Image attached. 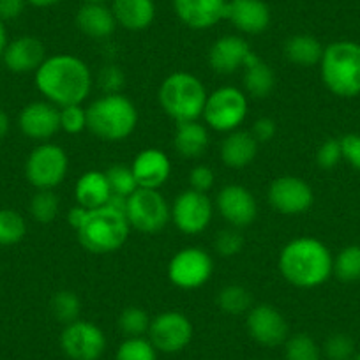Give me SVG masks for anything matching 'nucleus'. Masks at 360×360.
Returning a JSON list of instances; mask_svg holds the SVG:
<instances>
[{"label": "nucleus", "instance_id": "f257e3e1", "mask_svg": "<svg viewBox=\"0 0 360 360\" xmlns=\"http://www.w3.org/2000/svg\"><path fill=\"white\" fill-rule=\"evenodd\" d=\"M34 83L46 101L64 108L83 105L92 92L94 78L85 60L71 53H55L34 72Z\"/></svg>", "mask_w": 360, "mask_h": 360}, {"label": "nucleus", "instance_id": "f03ea898", "mask_svg": "<svg viewBox=\"0 0 360 360\" xmlns=\"http://www.w3.org/2000/svg\"><path fill=\"white\" fill-rule=\"evenodd\" d=\"M279 272L288 285L311 290L325 285L334 270L330 249L314 237H297L279 255Z\"/></svg>", "mask_w": 360, "mask_h": 360}, {"label": "nucleus", "instance_id": "7ed1b4c3", "mask_svg": "<svg viewBox=\"0 0 360 360\" xmlns=\"http://www.w3.org/2000/svg\"><path fill=\"white\" fill-rule=\"evenodd\" d=\"M138 108L127 96L103 94L86 106V129L101 141H124L138 127Z\"/></svg>", "mask_w": 360, "mask_h": 360}, {"label": "nucleus", "instance_id": "20e7f679", "mask_svg": "<svg viewBox=\"0 0 360 360\" xmlns=\"http://www.w3.org/2000/svg\"><path fill=\"white\" fill-rule=\"evenodd\" d=\"M207 98L209 92L202 79L188 71L166 76L158 92L159 106L176 124L198 120L203 115Z\"/></svg>", "mask_w": 360, "mask_h": 360}, {"label": "nucleus", "instance_id": "39448f33", "mask_svg": "<svg viewBox=\"0 0 360 360\" xmlns=\"http://www.w3.org/2000/svg\"><path fill=\"white\" fill-rule=\"evenodd\" d=\"M320 75L323 85L338 98L360 96V43L342 39L325 46Z\"/></svg>", "mask_w": 360, "mask_h": 360}, {"label": "nucleus", "instance_id": "423d86ee", "mask_svg": "<svg viewBox=\"0 0 360 360\" xmlns=\"http://www.w3.org/2000/svg\"><path fill=\"white\" fill-rule=\"evenodd\" d=\"M129 233L131 226L126 214L105 205L89 210L82 226L76 230V238L92 255H110L126 244Z\"/></svg>", "mask_w": 360, "mask_h": 360}, {"label": "nucleus", "instance_id": "0eeeda50", "mask_svg": "<svg viewBox=\"0 0 360 360\" xmlns=\"http://www.w3.org/2000/svg\"><path fill=\"white\" fill-rule=\"evenodd\" d=\"M249 101L244 90L224 85L210 92L203 108L202 119L205 126L216 133H231L240 129L248 119Z\"/></svg>", "mask_w": 360, "mask_h": 360}, {"label": "nucleus", "instance_id": "6e6552de", "mask_svg": "<svg viewBox=\"0 0 360 360\" xmlns=\"http://www.w3.org/2000/svg\"><path fill=\"white\" fill-rule=\"evenodd\" d=\"M69 172V158L64 148L51 141L39 143L25 161V176L32 188L51 189L62 184Z\"/></svg>", "mask_w": 360, "mask_h": 360}, {"label": "nucleus", "instance_id": "1a4fd4ad", "mask_svg": "<svg viewBox=\"0 0 360 360\" xmlns=\"http://www.w3.org/2000/svg\"><path fill=\"white\" fill-rule=\"evenodd\" d=\"M126 217L131 230L140 233H159L172 221V205L159 189L138 188L127 198Z\"/></svg>", "mask_w": 360, "mask_h": 360}, {"label": "nucleus", "instance_id": "9d476101", "mask_svg": "<svg viewBox=\"0 0 360 360\" xmlns=\"http://www.w3.org/2000/svg\"><path fill=\"white\" fill-rule=\"evenodd\" d=\"M214 259L203 248L189 245L173 255L168 263V279L180 290H196L210 281Z\"/></svg>", "mask_w": 360, "mask_h": 360}, {"label": "nucleus", "instance_id": "9b49d317", "mask_svg": "<svg viewBox=\"0 0 360 360\" xmlns=\"http://www.w3.org/2000/svg\"><path fill=\"white\" fill-rule=\"evenodd\" d=\"M214 202L207 193L186 189L172 203V223L186 235H198L209 228L214 216Z\"/></svg>", "mask_w": 360, "mask_h": 360}, {"label": "nucleus", "instance_id": "f8f14e48", "mask_svg": "<svg viewBox=\"0 0 360 360\" xmlns=\"http://www.w3.org/2000/svg\"><path fill=\"white\" fill-rule=\"evenodd\" d=\"M60 348L69 360H99L106 352V335L101 327L79 318L64 327Z\"/></svg>", "mask_w": 360, "mask_h": 360}, {"label": "nucleus", "instance_id": "ddd939ff", "mask_svg": "<svg viewBox=\"0 0 360 360\" xmlns=\"http://www.w3.org/2000/svg\"><path fill=\"white\" fill-rule=\"evenodd\" d=\"M269 205L283 216H299L314 203L313 188L295 175H283L270 182L266 191Z\"/></svg>", "mask_w": 360, "mask_h": 360}, {"label": "nucleus", "instance_id": "4468645a", "mask_svg": "<svg viewBox=\"0 0 360 360\" xmlns=\"http://www.w3.org/2000/svg\"><path fill=\"white\" fill-rule=\"evenodd\" d=\"M193 334H195V328L184 313L165 311L152 318L147 335L158 352L172 355V353H179L188 348Z\"/></svg>", "mask_w": 360, "mask_h": 360}, {"label": "nucleus", "instance_id": "2eb2a0df", "mask_svg": "<svg viewBox=\"0 0 360 360\" xmlns=\"http://www.w3.org/2000/svg\"><path fill=\"white\" fill-rule=\"evenodd\" d=\"M245 327L249 335L265 348L285 345L290 335L286 318L270 304H258L245 313Z\"/></svg>", "mask_w": 360, "mask_h": 360}, {"label": "nucleus", "instance_id": "dca6fc26", "mask_svg": "<svg viewBox=\"0 0 360 360\" xmlns=\"http://www.w3.org/2000/svg\"><path fill=\"white\" fill-rule=\"evenodd\" d=\"M214 207L221 217L231 224V228L249 226L258 216V203L255 195L248 188L238 184H228L219 189Z\"/></svg>", "mask_w": 360, "mask_h": 360}, {"label": "nucleus", "instance_id": "f3484780", "mask_svg": "<svg viewBox=\"0 0 360 360\" xmlns=\"http://www.w3.org/2000/svg\"><path fill=\"white\" fill-rule=\"evenodd\" d=\"M18 127L30 140L50 141L60 131V108L46 99L29 103L20 112Z\"/></svg>", "mask_w": 360, "mask_h": 360}, {"label": "nucleus", "instance_id": "a211bd4d", "mask_svg": "<svg viewBox=\"0 0 360 360\" xmlns=\"http://www.w3.org/2000/svg\"><path fill=\"white\" fill-rule=\"evenodd\" d=\"M176 18L193 30H207L226 20L228 0H172Z\"/></svg>", "mask_w": 360, "mask_h": 360}, {"label": "nucleus", "instance_id": "6ab92c4d", "mask_svg": "<svg viewBox=\"0 0 360 360\" xmlns=\"http://www.w3.org/2000/svg\"><path fill=\"white\" fill-rule=\"evenodd\" d=\"M251 44L237 34L223 36L214 41L209 50V65L216 75L230 76L244 68L245 58L251 55Z\"/></svg>", "mask_w": 360, "mask_h": 360}, {"label": "nucleus", "instance_id": "aec40b11", "mask_svg": "<svg viewBox=\"0 0 360 360\" xmlns=\"http://www.w3.org/2000/svg\"><path fill=\"white\" fill-rule=\"evenodd\" d=\"M46 58V48L39 37L20 36L9 41L2 53V62L6 68L16 75L36 72Z\"/></svg>", "mask_w": 360, "mask_h": 360}, {"label": "nucleus", "instance_id": "412c9836", "mask_svg": "<svg viewBox=\"0 0 360 360\" xmlns=\"http://www.w3.org/2000/svg\"><path fill=\"white\" fill-rule=\"evenodd\" d=\"M138 188L161 189L172 175V161L161 148H143L131 162Z\"/></svg>", "mask_w": 360, "mask_h": 360}, {"label": "nucleus", "instance_id": "4be33fe9", "mask_svg": "<svg viewBox=\"0 0 360 360\" xmlns=\"http://www.w3.org/2000/svg\"><path fill=\"white\" fill-rule=\"evenodd\" d=\"M226 20L238 32L258 36L269 29L272 15L265 0H228Z\"/></svg>", "mask_w": 360, "mask_h": 360}, {"label": "nucleus", "instance_id": "5701e85b", "mask_svg": "<svg viewBox=\"0 0 360 360\" xmlns=\"http://www.w3.org/2000/svg\"><path fill=\"white\" fill-rule=\"evenodd\" d=\"M76 29L90 39H108L117 25L112 8L106 4H82L75 16Z\"/></svg>", "mask_w": 360, "mask_h": 360}, {"label": "nucleus", "instance_id": "b1692460", "mask_svg": "<svg viewBox=\"0 0 360 360\" xmlns=\"http://www.w3.org/2000/svg\"><path fill=\"white\" fill-rule=\"evenodd\" d=\"M258 145L259 143L255 140L251 131H231L221 141L219 158L228 168L244 169L258 155Z\"/></svg>", "mask_w": 360, "mask_h": 360}, {"label": "nucleus", "instance_id": "393cba45", "mask_svg": "<svg viewBox=\"0 0 360 360\" xmlns=\"http://www.w3.org/2000/svg\"><path fill=\"white\" fill-rule=\"evenodd\" d=\"M110 8L117 25L129 32H141L155 20L154 0H112Z\"/></svg>", "mask_w": 360, "mask_h": 360}, {"label": "nucleus", "instance_id": "a878e982", "mask_svg": "<svg viewBox=\"0 0 360 360\" xmlns=\"http://www.w3.org/2000/svg\"><path fill=\"white\" fill-rule=\"evenodd\" d=\"M110 196H112V189H110L105 172L89 169L76 180L75 200L78 205L85 207V209L92 210L105 207L108 203Z\"/></svg>", "mask_w": 360, "mask_h": 360}, {"label": "nucleus", "instance_id": "bb28decb", "mask_svg": "<svg viewBox=\"0 0 360 360\" xmlns=\"http://www.w3.org/2000/svg\"><path fill=\"white\" fill-rule=\"evenodd\" d=\"M242 71H244L242 82H244L245 94L255 99L269 98L272 94L276 86L274 69L270 68L262 57H258L255 51H251V55L245 58Z\"/></svg>", "mask_w": 360, "mask_h": 360}, {"label": "nucleus", "instance_id": "cd10ccee", "mask_svg": "<svg viewBox=\"0 0 360 360\" xmlns=\"http://www.w3.org/2000/svg\"><path fill=\"white\" fill-rule=\"evenodd\" d=\"M210 143L209 127L198 120L176 124L173 134V148L179 155L186 159H196L205 154Z\"/></svg>", "mask_w": 360, "mask_h": 360}, {"label": "nucleus", "instance_id": "c85d7f7f", "mask_svg": "<svg viewBox=\"0 0 360 360\" xmlns=\"http://www.w3.org/2000/svg\"><path fill=\"white\" fill-rule=\"evenodd\" d=\"M325 48L321 46L320 41L311 34H295L286 39L285 57L290 64L300 65V68H313V65H320L321 55H323Z\"/></svg>", "mask_w": 360, "mask_h": 360}, {"label": "nucleus", "instance_id": "c756f323", "mask_svg": "<svg viewBox=\"0 0 360 360\" xmlns=\"http://www.w3.org/2000/svg\"><path fill=\"white\" fill-rule=\"evenodd\" d=\"M332 274L341 283L360 281V245L352 244L342 248L334 258Z\"/></svg>", "mask_w": 360, "mask_h": 360}, {"label": "nucleus", "instance_id": "7c9ffc66", "mask_svg": "<svg viewBox=\"0 0 360 360\" xmlns=\"http://www.w3.org/2000/svg\"><path fill=\"white\" fill-rule=\"evenodd\" d=\"M29 210L36 223L50 224L60 212V200L51 189H39L30 200Z\"/></svg>", "mask_w": 360, "mask_h": 360}, {"label": "nucleus", "instance_id": "2f4dec72", "mask_svg": "<svg viewBox=\"0 0 360 360\" xmlns=\"http://www.w3.org/2000/svg\"><path fill=\"white\" fill-rule=\"evenodd\" d=\"M217 306L228 314H244L252 307V295L240 285H228L217 293Z\"/></svg>", "mask_w": 360, "mask_h": 360}, {"label": "nucleus", "instance_id": "473e14b6", "mask_svg": "<svg viewBox=\"0 0 360 360\" xmlns=\"http://www.w3.org/2000/svg\"><path fill=\"white\" fill-rule=\"evenodd\" d=\"M50 309L55 320L60 321L65 327V325L79 320V314H82V300L71 290H60V292H57L51 297Z\"/></svg>", "mask_w": 360, "mask_h": 360}, {"label": "nucleus", "instance_id": "72a5a7b5", "mask_svg": "<svg viewBox=\"0 0 360 360\" xmlns=\"http://www.w3.org/2000/svg\"><path fill=\"white\" fill-rule=\"evenodd\" d=\"M27 223L20 212L0 209V245H15L25 238Z\"/></svg>", "mask_w": 360, "mask_h": 360}, {"label": "nucleus", "instance_id": "f704fd0d", "mask_svg": "<svg viewBox=\"0 0 360 360\" xmlns=\"http://www.w3.org/2000/svg\"><path fill=\"white\" fill-rule=\"evenodd\" d=\"M150 321L152 318L148 316L147 311L138 306H129L119 314L117 327L126 338H141V335L148 334Z\"/></svg>", "mask_w": 360, "mask_h": 360}, {"label": "nucleus", "instance_id": "c9c22d12", "mask_svg": "<svg viewBox=\"0 0 360 360\" xmlns=\"http://www.w3.org/2000/svg\"><path fill=\"white\" fill-rule=\"evenodd\" d=\"M285 359L286 360H320L321 348L311 335L293 334L285 341Z\"/></svg>", "mask_w": 360, "mask_h": 360}, {"label": "nucleus", "instance_id": "e433bc0d", "mask_svg": "<svg viewBox=\"0 0 360 360\" xmlns=\"http://www.w3.org/2000/svg\"><path fill=\"white\" fill-rule=\"evenodd\" d=\"M106 179H108L110 189H112V195H120L129 198L134 191L138 189L136 179H134V173L131 169V165H122V162H115V165L108 166L105 169Z\"/></svg>", "mask_w": 360, "mask_h": 360}, {"label": "nucleus", "instance_id": "4c0bfd02", "mask_svg": "<svg viewBox=\"0 0 360 360\" xmlns=\"http://www.w3.org/2000/svg\"><path fill=\"white\" fill-rule=\"evenodd\" d=\"M115 360H158V349L145 335L126 338L117 348Z\"/></svg>", "mask_w": 360, "mask_h": 360}, {"label": "nucleus", "instance_id": "58836bf2", "mask_svg": "<svg viewBox=\"0 0 360 360\" xmlns=\"http://www.w3.org/2000/svg\"><path fill=\"white\" fill-rule=\"evenodd\" d=\"M323 353L328 360H352L355 356V342L346 334H332L325 341Z\"/></svg>", "mask_w": 360, "mask_h": 360}, {"label": "nucleus", "instance_id": "ea45409f", "mask_svg": "<svg viewBox=\"0 0 360 360\" xmlns=\"http://www.w3.org/2000/svg\"><path fill=\"white\" fill-rule=\"evenodd\" d=\"M86 129V108L83 105H71L60 108V131L68 134H79Z\"/></svg>", "mask_w": 360, "mask_h": 360}, {"label": "nucleus", "instance_id": "a19ab883", "mask_svg": "<svg viewBox=\"0 0 360 360\" xmlns=\"http://www.w3.org/2000/svg\"><path fill=\"white\" fill-rule=\"evenodd\" d=\"M342 161V148L341 140H325L316 150V165L321 169H334L339 162Z\"/></svg>", "mask_w": 360, "mask_h": 360}, {"label": "nucleus", "instance_id": "79ce46f5", "mask_svg": "<svg viewBox=\"0 0 360 360\" xmlns=\"http://www.w3.org/2000/svg\"><path fill=\"white\" fill-rule=\"evenodd\" d=\"M214 248L219 252L221 256H230L238 255L244 248V238L238 233V228H230V230H223L217 233L216 242H214Z\"/></svg>", "mask_w": 360, "mask_h": 360}, {"label": "nucleus", "instance_id": "37998d69", "mask_svg": "<svg viewBox=\"0 0 360 360\" xmlns=\"http://www.w3.org/2000/svg\"><path fill=\"white\" fill-rule=\"evenodd\" d=\"M99 86L105 94H119L124 86V72L120 71L119 65L110 64L105 65L99 72Z\"/></svg>", "mask_w": 360, "mask_h": 360}, {"label": "nucleus", "instance_id": "c03bdc74", "mask_svg": "<svg viewBox=\"0 0 360 360\" xmlns=\"http://www.w3.org/2000/svg\"><path fill=\"white\" fill-rule=\"evenodd\" d=\"M216 175L207 165H198L189 172V188L200 193H209L214 188Z\"/></svg>", "mask_w": 360, "mask_h": 360}, {"label": "nucleus", "instance_id": "a18cd8bd", "mask_svg": "<svg viewBox=\"0 0 360 360\" xmlns=\"http://www.w3.org/2000/svg\"><path fill=\"white\" fill-rule=\"evenodd\" d=\"M342 161L360 172V133H348L341 138Z\"/></svg>", "mask_w": 360, "mask_h": 360}, {"label": "nucleus", "instance_id": "49530a36", "mask_svg": "<svg viewBox=\"0 0 360 360\" xmlns=\"http://www.w3.org/2000/svg\"><path fill=\"white\" fill-rule=\"evenodd\" d=\"M276 133H278V124L270 117H262V119L255 120V124H252L251 134L258 143H266V141L276 136Z\"/></svg>", "mask_w": 360, "mask_h": 360}, {"label": "nucleus", "instance_id": "de8ad7c7", "mask_svg": "<svg viewBox=\"0 0 360 360\" xmlns=\"http://www.w3.org/2000/svg\"><path fill=\"white\" fill-rule=\"evenodd\" d=\"M25 0H0V20L6 23L20 18L25 11Z\"/></svg>", "mask_w": 360, "mask_h": 360}, {"label": "nucleus", "instance_id": "09e8293b", "mask_svg": "<svg viewBox=\"0 0 360 360\" xmlns=\"http://www.w3.org/2000/svg\"><path fill=\"white\" fill-rule=\"evenodd\" d=\"M86 214H89V209H85V207L78 205V203H76L75 207H71V209H69L68 221H69V224H71L72 230L76 231L79 226H82V223H83V221H85Z\"/></svg>", "mask_w": 360, "mask_h": 360}, {"label": "nucleus", "instance_id": "8fccbe9b", "mask_svg": "<svg viewBox=\"0 0 360 360\" xmlns=\"http://www.w3.org/2000/svg\"><path fill=\"white\" fill-rule=\"evenodd\" d=\"M9 127H11V120H9L8 113L0 108V140L9 133Z\"/></svg>", "mask_w": 360, "mask_h": 360}, {"label": "nucleus", "instance_id": "3c124183", "mask_svg": "<svg viewBox=\"0 0 360 360\" xmlns=\"http://www.w3.org/2000/svg\"><path fill=\"white\" fill-rule=\"evenodd\" d=\"M9 43V37H8V29H6V23L0 20V58H2V53H4L6 46Z\"/></svg>", "mask_w": 360, "mask_h": 360}, {"label": "nucleus", "instance_id": "603ef678", "mask_svg": "<svg viewBox=\"0 0 360 360\" xmlns=\"http://www.w3.org/2000/svg\"><path fill=\"white\" fill-rule=\"evenodd\" d=\"M25 2L34 8H51V6L58 4L60 0H25Z\"/></svg>", "mask_w": 360, "mask_h": 360}, {"label": "nucleus", "instance_id": "864d4df0", "mask_svg": "<svg viewBox=\"0 0 360 360\" xmlns=\"http://www.w3.org/2000/svg\"><path fill=\"white\" fill-rule=\"evenodd\" d=\"M83 4H106V2H112V0H82Z\"/></svg>", "mask_w": 360, "mask_h": 360}, {"label": "nucleus", "instance_id": "5fc2aeb1", "mask_svg": "<svg viewBox=\"0 0 360 360\" xmlns=\"http://www.w3.org/2000/svg\"><path fill=\"white\" fill-rule=\"evenodd\" d=\"M352 360H360V352H359V353H355V356H353Z\"/></svg>", "mask_w": 360, "mask_h": 360}]
</instances>
